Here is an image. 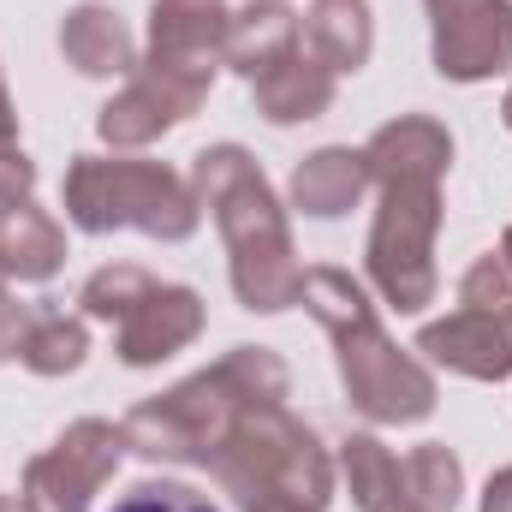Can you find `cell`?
I'll use <instances>...</instances> for the list:
<instances>
[{"label": "cell", "instance_id": "8", "mask_svg": "<svg viewBox=\"0 0 512 512\" xmlns=\"http://www.w3.org/2000/svg\"><path fill=\"white\" fill-rule=\"evenodd\" d=\"M429 60L447 84H489L512 72V0H423Z\"/></svg>", "mask_w": 512, "mask_h": 512}, {"label": "cell", "instance_id": "11", "mask_svg": "<svg viewBox=\"0 0 512 512\" xmlns=\"http://www.w3.org/2000/svg\"><path fill=\"white\" fill-rule=\"evenodd\" d=\"M435 370L465 376V382H512V334L477 304H459L441 322L417 328V346Z\"/></svg>", "mask_w": 512, "mask_h": 512}, {"label": "cell", "instance_id": "32", "mask_svg": "<svg viewBox=\"0 0 512 512\" xmlns=\"http://www.w3.org/2000/svg\"><path fill=\"white\" fill-rule=\"evenodd\" d=\"M0 512H30L24 501H0Z\"/></svg>", "mask_w": 512, "mask_h": 512}, {"label": "cell", "instance_id": "17", "mask_svg": "<svg viewBox=\"0 0 512 512\" xmlns=\"http://www.w3.org/2000/svg\"><path fill=\"white\" fill-rule=\"evenodd\" d=\"M304 42H310V54H316L334 78L364 72L370 54H376L370 0H310V12H304Z\"/></svg>", "mask_w": 512, "mask_h": 512}, {"label": "cell", "instance_id": "19", "mask_svg": "<svg viewBox=\"0 0 512 512\" xmlns=\"http://www.w3.org/2000/svg\"><path fill=\"white\" fill-rule=\"evenodd\" d=\"M334 477L352 489L358 512H382V507H393V501H405V477H399V459L387 453L376 435H352V441H340Z\"/></svg>", "mask_w": 512, "mask_h": 512}, {"label": "cell", "instance_id": "2", "mask_svg": "<svg viewBox=\"0 0 512 512\" xmlns=\"http://www.w3.org/2000/svg\"><path fill=\"white\" fill-rule=\"evenodd\" d=\"M191 185L197 203L215 215L221 239H227V268H233V292L251 316H280L298 304L304 292V262L292 251V227L286 209L274 197V185L262 179L256 155L245 143H209L203 155H191Z\"/></svg>", "mask_w": 512, "mask_h": 512}, {"label": "cell", "instance_id": "27", "mask_svg": "<svg viewBox=\"0 0 512 512\" xmlns=\"http://www.w3.org/2000/svg\"><path fill=\"white\" fill-rule=\"evenodd\" d=\"M483 512H512V465H501L483 489Z\"/></svg>", "mask_w": 512, "mask_h": 512}, {"label": "cell", "instance_id": "25", "mask_svg": "<svg viewBox=\"0 0 512 512\" xmlns=\"http://www.w3.org/2000/svg\"><path fill=\"white\" fill-rule=\"evenodd\" d=\"M30 191H36V161L18 143H0V209L30 203Z\"/></svg>", "mask_w": 512, "mask_h": 512}, {"label": "cell", "instance_id": "13", "mask_svg": "<svg viewBox=\"0 0 512 512\" xmlns=\"http://www.w3.org/2000/svg\"><path fill=\"white\" fill-rule=\"evenodd\" d=\"M298 36H304V18L292 0H245L227 24L221 66H233L245 84H256L262 72H274L280 60L298 54Z\"/></svg>", "mask_w": 512, "mask_h": 512}, {"label": "cell", "instance_id": "30", "mask_svg": "<svg viewBox=\"0 0 512 512\" xmlns=\"http://www.w3.org/2000/svg\"><path fill=\"white\" fill-rule=\"evenodd\" d=\"M382 512H423V507H411V501H393V507H382Z\"/></svg>", "mask_w": 512, "mask_h": 512}, {"label": "cell", "instance_id": "26", "mask_svg": "<svg viewBox=\"0 0 512 512\" xmlns=\"http://www.w3.org/2000/svg\"><path fill=\"white\" fill-rule=\"evenodd\" d=\"M30 328H36V316L12 298V292H0V364H12V358H24V340H30Z\"/></svg>", "mask_w": 512, "mask_h": 512}, {"label": "cell", "instance_id": "20", "mask_svg": "<svg viewBox=\"0 0 512 512\" xmlns=\"http://www.w3.org/2000/svg\"><path fill=\"white\" fill-rule=\"evenodd\" d=\"M399 477H405V501L423 507V512H453L459 495H465V465H459V453L441 447V441L411 447L405 465H399Z\"/></svg>", "mask_w": 512, "mask_h": 512}, {"label": "cell", "instance_id": "23", "mask_svg": "<svg viewBox=\"0 0 512 512\" xmlns=\"http://www.w3.org/2000/svg\"><path fill=\"white\" fill-rule=\"evenodd\" d=\"M459 298H465V304H477V310H489V316L512 334V268H507V256H501V251L477 256V262L465 268Z\"/></svg>", "mask_w": 512, "mask_h": 512}, {"label": "cell", "instance_id": "5", "mask_svg": "<svg viewBox=\"0 0 512 512\" xmlns=\"http://www.w3.org/2000/svg\"><path fill=\"white\" fill-rule=\"evenodd\" d=\"M209 477L239 501V512H328L334 501V459L286 405L239 417L209 459Z\"/></svg>", "mask_w": 512, "mask_h": 512}, {"label": "cell", "instance_id": "10", "mask_svg": "<svg viewBox=\"0 0 512 512\" xmlns=\"http://www.w3.org/2000/svg\"><path fill=\"white\" fill-rule=\"evenodd\" d=\"M203 322H209V304H203L197 286L155 280L137 298V310H131L126 322H114V352H120V364H131V370H155V364L179 358L203 334Z\"/></svg>", "mask_w": 512, "mask_h": 512}, {"label": "cell", "instance_id": "22", "mask_svg": "<svg viewBox=\"0 0 512 512\" xmlns=\"http://www.w3.org/2000/svg\"><path fill=\"white\" fill-rule=\"evenodd\" d=\"M149 286H155V274H149V268H137V262H108V268H96V274L84 280L78 304H84V316H90V322H126Z\"/></svg>", "mask_w": 512, "mask_h": 512}, {"label": "cell", "instance_id": "4", "mask_svg": "<svg viewBox=\"0 0 512 512\" xmlns=\"http://www.w3.org/2000/svg\"><path fill=\"white\" fill-rule=\"evenodd\" d=\"M298 304L322 322V334L334 340L340 358V382L352 411H364L370 423H423L441 405V382L429 364H417L411 352H399L387 340L382 316L364 292V280H352L346 268H304V292Z\"/></svg>", "mask_w": 512, "mask_h": 512}, {"label": "cell", "instance_id": "6", "mask_svg": "<svg viewBox=\"0 0 512 512\" xmlns=\"http://www.w3.org/2000/svg\"><path fill=\"white\" fill-rule=\"evenodd\" d=\"M66 221L78 233H143L161 245H185L203 227L197 185L167 161L143 155H72L66 167Z\"/></svg>", "mask_w": 512, "mask_h": 512}, {"label": "cell", "instance_id": "9", "mask_svg": "<svg viewBox=\"0 0 512 512\" xmlns=\"http://www.w3.org/2000/svg\"><path fill=\"white\" fill-rule=\"evenodd\" d=\"M215 78L209 72H173V66H137L126 78V90L114 102H102L96 114V137L108 149H149L161 143L173 126H185L203 102H209Z\"/></svg>", "mask_w": 512, "mask_h": 512}, {"label": "cell", "instance_id": "7", "mask_svg": "<svg viewBox=\"0 0 512 512\" xmlns=\"http://www.w3.org/2000/svg\"><path fill=\"white\" fill-rule=\"evenodd\" d=\"M126 429L108 417H78L54 447L24 465V507L30 512H90L108 477L120 471Z\"/></svg>", "mask_w": 512, "mask_h": 512}, {"label": "cell", "instance_id": "24", "mask_svg": "<svg viewBox=\"0 0 512 512\" xmlns=\"http://www.w3.org/2000/svg\"><path fill=\"white\" fill-rule=\"evenodd\" d=\"M114 512H221V507L191 483H137Z\"/></svg>", "mask_w": 512, "mask_h": 512}, {"label": "cell", "instance_id": "18", "mask_svg": "<svg viewBox=\"0 0 512 512\" xmlns=\"http://www.w3.org/2000/svg\"><path fill=\"white\" fill-rule=\"evenodd\" d=\"M0 262L12 280H54L66 262V233L48 209L36 203H12L0 209Z\"/></svg>", "mask_w": 512, "mask_h": 512}, {"label": "cell", "instance_id": "14", "mask_svg": "<svg viewBox=\"0 0 512 512\" xmlns=\"http://www.w3.org/2000/svg\"><path fill=\"white\" fill-rule=\"evenodd\" d=\"M60 54H66V66L84 72V78H131V72L143 66V48H137V36L126 30V18H120L114 6H96V0H84V6L66 12V24H60Z\"/></svg>", "mask_w": 512, "mask_h": 512}, {"label": "cell", "instance_id": "12", "mask_svg": "<svg viewBox=\"0 0 512 512\" xmlns=\"http://www.w3.org/2000/svg\"><path fill=\"white\" fill-rule=\"evenodd\" d=\"M233 6L227 0H155L149 6V48L143 66H173V72H221Z\"/></svg>", "mask_w": 512, "mask_h": 512}, {"label": "cell", "instance_id": "28", "mask_svg": "<svg viewBox=\"0 0 512 512\" xmlns=\"http://www.w3.org/2000/svg\"><path fill=\"white\" fill-rule=\"evenodd\" d=\"M0 143H18V108H12V90H6V72H0Z\"/></svg>", "mask_w": 512, "mask_h": 512}, {"label": "cell", "instance_id": "33", "mask_svg": "<svg viewBox=\"0 0 512 512\" xmlns=\"http://www.w3.org/2000/svg\"><path fill=\"white\" fill-rule=\"evenodd\" d=\"M6 280H12V274H6V262H0V292H6Z\"/></svg>", "mask_w": 512, "mask_h": 512}, {"label": "cell", "instance_id": "29", "mask_svg": "<svg viewBox=\"0 0 512 512\" xmlns=\"http://www.w3.org/2000/svg\"><path fill=\"white\" fill-rule=\"evenodd\" d=\"M501 120H507V131H512V90H507V102H501Z\"/></svg>", "mask_w": 512, "mask_h": 512}, {"label": "cell", "instance_id": "3", "mask_svg": "<svg viewBox=\"0 0 512 512\" xmlns=\"http://www.w3.org/2000/svg\"><path fill=\"white\" fill-rule=\"evenodd\" d=\"M286 387H292V376L268 346H233L221 364L197 370L191 382L131 405L120 429H126V447L137 459L209 471V459L221 453L233 423L262 411V405H286Z\"/></svg>", "mask_w": 512, "mask_h": 512}, {"label": "cell", "instance_id": "21", "mask_svg": "<svg viewBox=\"0 0 512 512\" xmlns=\"http://www.w3.org/2000/svg\"><path fill=\"white\" fill-rule=\"evenodd\" d=\"M84 358H90V328H84V316H36V328H30V340H24V370L30 376H72V370H84Z\"/></svg>", "mask_w": 512, "mask_h": 512}, {"label": "cell", "instance_id": "16", "mask_svg": "<svg viewBox=\"0 0 512 512\" xmlns=\"http://www.w3.org/2000/svg\"><path fill=\"white\" fill-rule=\"evenodd\" d=\"M251 90H256V114H262L268 126H304V120H322V114L334 108L340 78H334L316 54L298 48L292 60H280L274 72H262Z\"/></svg>", "mask_w": 512, "mask_h": 512}, {"label": "cell", "instance_id": "1", "mask_svg": "<svg viewBox=\"0 0 512 512\" xmlns=\"http://www.w3.org/2000/svg\"><path fill=\"white\" fill-rule=\"evenodd\" d=\"M364 167L376 185L364 274L387 310L423 316L441 286L435 239H441V179L453 167V131L429 114H399L364 143Z\"/></svg>", "mask_w": 512, "mask_h": 512}, {"label": "cell", "instance_id": "15", "mask_svg": "<svg viewBox=\"0 0 512 512\" xmlns=\"http://www.w3.org/2000/svg\"><path fill=\"white\" fill-rule=\"evenodd\" d=\"M292 209L310 215V221H340L364 203L370 191V167H364V149H346V143H328L316 155H304L292 167Z\"/></svg>", "mask_w": 512, "mask_h": 512}, {"label": "cell", "instance_id": "31", "mask_svg": "<svg viewBox=\"0 0 512 512\" xmlns=\"http://www.w3.org/2000/svg\"><path fill=\"white\" fill-rule=\"evenodd\" d=\"M501 256H507V268H512V227H507V239H501Z\"/></svg>", "mask_w": 512, "mask_h": 512}]
</instances>
